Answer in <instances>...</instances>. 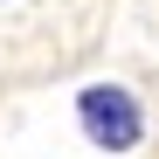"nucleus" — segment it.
I'll return each instance as SVG.
<instances>
[{
	"label": "nucleus",
	"mask_w": 159,
	"mask_h": 159,
	"mask_svg": "<svg viewBox=\"0 0 159 159\" xmlns=\"http://www.w3.org/2000/svg\"><path fill=\"white\" fill-rule=\"evenodd\" d=\"M76 118H83L90 145H104V152H131V145H139V131H145L139 97L118 90V83H90L83 97H76Z\"/></svg>",
	"instance_id": "obj_1"
}]
</instances>
